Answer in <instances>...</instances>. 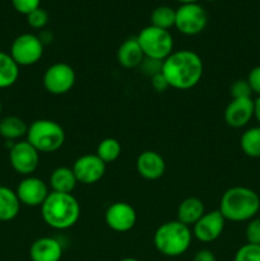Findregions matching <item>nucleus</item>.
Segmentation results:
<instances>
[{
  "mask_svg": "<svg viewBox=\"0 0 260 261\" xmlns=\"http://www.w3.org/2000/svg\"><path fill=\"white\" fill-rule=\"evenodd\" d=\"M204 73V64L200 56L191 50L173 51L162 61V74L170 88L188 91L194 88Z\"/></svg>",
  "mask_w": 260,
  "mask_h": 261,
  "instance_id": "nucleus-1",
  "label": "nucleus"
},
{
  "mask_svg": "<svg viewBox=\"0 0 260 261\" xmlns=\"http://www.w3.org/2000/svg\"><path fill=\"white\" fill-rule=\"evenodd\" d=\"M40 208L43 222L58 231L71 228L81 217V204L73 194L50 191Z\"/></svg>",
  "mask_w": 260,
  "mask_h": 261,
  "instance_id": "nucleus-2",
  "label": "nucleus"
},
{
  "mask_svg": "<svg viewBox=\"0 0 260 261\" xmlns=\"http://www.w3.org/2000/svg\"><path fill=\"white\" fill-rule=\"evenodd\" d=\"M219 212L226 221L249 222L260 211V198L257 193L246 186H233L226 190L219 201Z\"/></svg>",
  "mask_w": 260,
  "mask_h": 261,
  "instance_id": "nucleus-3",
  "label": "nucleus"
},
{
  "mask_svg": "<svg viewBox=\"0 0 260 261\" xmlns=\"http://www.w3.org/2000/svg\"><path fill=\"white\" fill-rule=\"evenodd\" d=\"M191 241V228L178 222L177 219L161 224L153 236L155 250L167 257H177L185 254L190 249Z\"/></svg>",
  "mask_w": 260,
  "mask_h": 261,
  "instance_id": "nucleus-4",
  "label": "nucleus"
},
{
  "mask_svg": "<svg viewBox=\"0 0 260 261\" xmlns=\"http://www.w3.org/2000/svg\"><path fill=\"white\" fill-rule=\"evenodd\" d=\"M25 140L38 153H54L64 145L65 132L54 120L38 119L28 125Z\"/></svg>",
  "mask_w": 260,
  "mask_h": 261,
  "instance_id": "nucleus-5",
  "label": "nucleus"
},
{
  "mask_svg": "<svg viewBox=\"0 0 260 261\" xmlns=\"http://www.w3.org/2000/svg\"><path fill=\"white\" fill-rule=\"evenodd\" d=\"M145 58L163 61L173 53V37L170 31L147 25L137 36Z\"/></svg>",
  "mask_w": 260,
  "mask_h": 261,
  "instance_id": "nucleus-6",
  "label": "nucleus"
},
{
  "mask_svg": "<svg viewBox=\"0 0 260 261\" xmlns=\"http://www.w3.org/2000/svg\"><path fill=\"white\" fill-rule=\"evenodd\" d=\"M45 46L37 35L22 33L13 40L9 55L19 66H31L42 59Z\"/></svg>",
  "mask_w": 260,
  "mask_h": 261,
  "instance_id": "nucleus-7",
  "label": "nucleus"
},
{
  "mask_svg": "<svg viewBox=\"0 0 260 261\" xmlns=\"http://www.w3.org/2000/svg\"><path fill=\"white\" fill-rule=\"evenodd\" d=\"M208 24L205 9L198 3L181 4L176 9L175 28L185 36H196L203 32Z\"/></svg>",
  "mask_w": 260,
  "mask_h": 261,
  "instance_id": "nucleus-8",
  "label": "nucleus"
},
{
  "mask_svg": "<svg viewBox=\"0 0 260 261\" xmlns=\"http://www.w3.org/2000/svg\"><path fill=\"white\" fill-rule=\"evenodd\" d=\"M76 74L73 66L66 63H55L46 69L42 76V83L48 93L63 96L73 89Z\"/></svg>",
  "mask_w": 260,
  "mask_h": 261,
  "instance_id": "nucleus-9",
  "label": "nucleus"
},
{
  "mask_svg": "<svg viewBox=\"0 0 260 261\" xmlns=\"http://www.w3.org/2000/svg\"><path fill=\"white\" fill-rule=\"evenodd\" d=\"M9 162L18 175L32 176L40 165V153L27 140H19L10 145Z\"/></svg>",
  "mask_w": 260,
  "mask_h": 261,
  "instance_id": "nucleus-10",
  "label": "nucleus"
},
{
  "mask_svg": "<svg viewBox=\"0 0 260 261\" xmlns=\"http://www.w3.org/2000/svg\"><path fill=\"white\" fill-rule=\"evenodd\" d=\"M137 221V211L125 201H115L105 212V222L107 227L117 233L129 232L134 228Z\"/></svg>",
  "mask_w": 260,
  "mask_h": 261,
  "instance_id": "nucleus-11",
  "label": "nucleus"
},
{
  "mask_svg": "<svg viewBox=\"0 0 260 261\" xmlns=\"http://www.w3.org/2000/svg\"><path fill=\"white\" fill-rule=\"evenodd\" d=\"M226 222L227 221L218 209L205 212L203 217L191 227L193 237H195L199 242H203V244L214 242L223 233Z\"/></svg>",
  "mask_w": 260,
  "mask_h": 261,
  "instance_id": "nucleus-12",
  "label": "nucleus"
},
{
  "mask_svg": "<svg viewBox=\"0 0 260 261\" xmlns=\"http://www.w3.org/2000/svg\"><path fill=\"white\" fill-rule=\"evenodd\" d=\"M20 204L31 208L41 206L48 196V185L40 177L36 176H25L18 184L15 189Z\"/></svg>",
  "mask_w": 260,
  "mask_h": 261,
  "instance_id": "nucleus-13",
  "label": "nucleus"
},
{
  "mask_svg": "<svg viewBox=\"0 0 260 261\" xmlns=\"http://www.w3.org/2000/svg\"><path fill=\"white\" fill-rule=\"evenodd\" d=\"M71 168L76 181L83 185H94L102 180L106 173V163L96 153L81 155L76 158Z\"/></svg>",
  "mask_w": 260,
  "mask_h": 261,
  "instance_id": "nucleus-14",
  "label": "nucleus"
},
{
  "mask_svg": "<svg viewBox=\"0 0 260 261\" xmlns=\"http://www.w3.org/2000/svg\"><path fill=\"white\" fill-rule=\"evenodd\" d=\"M254 117V99L235 98L227 105L224 110V121L233 129L246 126Z\"/></svg>",
  "mask_w": 260,
  "mask_h": 261,
  "instance_id": "nucleus-15",
  "label": "nucleus"
},
{
  "mask_svg": "<svg viewBox=\"0 0 260 261\" xmlns=\"http://www.w3.org/2000/svg\"><path fill=\"white\" fill-rule=\"evenodd\" d=\"M135 168L140 177L148 181H154L165 175L166 162L162 155L155 150H144L137 157Z\"/></svg>",
  "mask_w": 260,
  "mask_h": 261,
  "instance_id": "nucleus-16",
  "label": "nucleus"
},
{
  "mask_svg": "<svg viewBox=\"0 0 260 261\" xmlns=\"http://www.w3.org/2000/svg\"><path fill=\"white\" fill-rule=\"evenodd\" d=\"M63 245L55 237H40L30 247L32 261H60L63 257Z\"/></svg>",
  "mask_w": 260,
  "mask_h": 261,
  "instance_id": "nucleus-17",
  "label": "nucleus"
},
{
  "mask_svg": "<svg viewBox=\"0 0 260 261\" xmlns=\"http://www.w3.org/2000/svg\"><path fill=\"white\" fill-rule=\"evenodd\" d=\"M117 63L125 69L139 68L140 64L145 59L142 47L138 42L137 37L126 38L121 45L119 46L116 53Z\"/></svg>",
  "mask_w": 260,
  "mask_h": 261,
  "instance_id": "nucleus-18",
  "label": "nucleus"
},
{
  "mask_svg": "<svg viewBox=\"0 0 260 261\" xmlns=\"http://www.w3.org/2000/svg\"><path fill=\"white\" fill-rule=\"evenodd\" d=\"M205 213L204 203L199 198L190 196L184 199L177 208V221L188 227H193Z\"/></svg>",
  "mask_w": 260,
  "mask_h": 261,
  "instance_id": "nucleus-19",
  "label": "nucleus"
},
{
  "mask_svg": "<svg viewBox=\"0 0 260 261\" xmlns=\"http://www.w3.org/2000/svg\"><path fill=\"white\" fill-rule=\"evenodd\" d=\"M76 184L78 181L74 175L73 168L65 167V166L55 168L51 172L50 180H48L51 191H55V193L71 194V191L75 189Z\"/></svg>",
  "mask_w": 260,
  "mask_h": 261,
  "instance_id": "nucleus-20",
  "label": "nucleus"
},
{
  "mask_svg": "<svg viewBox=\"0 0 260 261\" xmlns=\"http://www.w3.org/2000/svg\"><path fill=\"white\" fill-rule=\"evenodd\" d=\"M20 201L15 190L0 186V222H10L19 214Z\"/></svg>",
  "mask_w": 260,
  "mask_h": 261,
  "instance_id": "nucleus-21",
  "label": "nucleus"
},
{
  "mask_svg": "<svg viewBox=\"0 0 260 261\" xmlns=\"http://www.w3.org/2000/svg\"><path fill=\"white\" fill-rule=\"evenodd\" d=\"M28 125L18 116H5L0 119V137L7 142L22 139L27 135Z\"/></svg>",
  "mask_w": 260,
  "mask_h": 261,
  "instance_id": "nucleus-22",
  "label": "nucleus"
},
{
  "mask_svg": "<svg viewBox=\"0 0 260 261\" xmlns=\"http://www.w3.org/2000/svg\"><path fill=\"white\" fill-rule=\"evenodd\" d=\"M19 78V65L8 53L0 51V89L10 88Z\"/></svg>",
  "mask_w": 260,
  "mask_h": 261,
  "instance_id": "nucleus-23",
  "label": "nucleus"
},
{
  "mask_svg": "<svg viewBox=\"0 0 260 261\" xmlns=\"http://www.w3.org/2000/svg\"><path fill=\"white\" fill-rule=\"evenodd\" d=\"M242 152L250 158H260V125L245 130L240 138Z\"/></svg>",
  "mask_w": 260,
  "mask_h": 261,
  "instance_id": "nucleus-24",
  "label": "nucleus"
},
{
  "mask_svg": "<svg viewBox=\"0 0 260 261\" xmlns=\"http://www.w3.org/2000/svg\"><path fill=\"white\" fill-rule=\"evenodd\" d=\"M175 20L176 9L168 5H160L150 14V25H154L161 30L170 31V28L175 27Z\"/></svg>",
  "mask_w": 260,
  "mask_h": 261,
  "instance_id": "nucleus-25",
  "label": "nucleus"
},
{
  "mask_svg": "<svg viewBox=\"0 0 260 261\" xmlns=\"http://www.w3.org/2000/svg\"><path fill=\"white\" fill-rule=\"evenodd\" d=\"M96 154L106 165H109V163L115 162L121 155V144L115 138H105L97 145Z\"/></svg>",
  "mask_w": 260,
  "mask_h": 261,
  "instance_id": "nucleus-26",
  "label": "nucleus"
},
{
  "mask_svg": "<svg viewBox=\"0 0 260 261\" xmlns=\"http://www.w3.org/2000/svg\"><path fill=\"white\" fill-rule=\"evenodd\" d=\"M233 261H260V246L246 242L237 250Z\"/></svg>",
  "mask_w": 260,
  "mask_h": 261,
  "instance_id": "nucleus-27",
  "label": "nucleus"
},
{
  "mask_svg": "<svg viewBox=\"0 0 260 261\" xmlns=\"http://www.w3.org/2000/svg\"><path fill=\"white\" fill-rule=\"evenodd\" d=\"M27 17V23L33 30H43L48 23V13L43 8H37L36 10L31 12Z\"/></svg>",
  "mask_w": 260,
  "mask_h": 261,
  "instance_id": "nucleus-28",
  "label": "nucleus"
},
{
  "mask_svg": "<svg viewBox=\"0 0 260 261\" xmlns=\"http://www.w3.org/2000/svg\"><path fill=\"white\" fill-rule=\"evenodd\" d=\"M229 93H231L232 99L235 98H250L252 94L251 88H250L249 83L246 79H237L231 84L229 88Z\"/></svg>",
  "mask_w": 260,
  "mask_h": 261,
  "instance_id": "nucleus-29",
  "label": "nucleus"
},
{
  "mask_svg": "<svg viewBox=\"0 0 260 261\" xmlns=\"http://www.w3.org/2000/svg\"><path fill=\"white\" fill-rule=\"evenodd\" d=\"M245 237H246L247 244L259 245L260 246V218L255 217L247 222Z\"/></svg>",
  "mask_w": 260,
  "mask_h": 261,
  "instance_id": "nucleus-30",
  "label": "nucleus"
},
{
  "mask_svg": "<svg viewBox=\"0 0 260 261\" xmlns=\"http://www.w3.org/2000/svg\"><path fill=\"white\" fill-rule=\"evenodd\" d=\"M139 68L144 75L152 78V76L157 75V74H160L161 71H162V61L145 58L144 60H143V63L140 64Z\"/></svg>",
  "mask_w": 260,
  "mask_h": 261,
  "instance_id": "nucleus-31",
  "label": "nucleus"
},
{
  "mask_svg": "<svg viewBox=\"0 0 260 261\" xmlns=\"http://www.w3.org/2000/svg\"><path fill=\"white\" fill-rule=\"evenodd\" d=\"M41 0H12V5L18 13L28 15L31 12L40 8Z\"/></svg>",
  "mask_w": 260,
  "mask_h": 261,
  "instance_id": "nucleus-32",
  "label": "nucleus"
},
{
  "mask_svg": "<svg viewBox=\"0 0 260 261\" xmlns=\"http://www.w3.org/2000/svg\"><path fill=\"white\" fill-rule=\"evenodd\" d=\"M247 83H249L250 88H251L252 93H256L257 97L260 96V65L255 66L250 70L249 75H247Z\"/></svg>",
  "mask_w": 260,
  "mask_h": 261,
  "instance_id": "nucleus-33",
  "label": "nucleus"
},
{
  "mask_svg": "<svg viewBox=\"0 0 260 261\" xmlns=\"http://www.w3.org/2000/svg\"><path fill=\"white\" fill-rule=\"evenodd\" d=\"M150 84H152L153 89H154L155 92H165L167 91L168 88H170V86H168V82L166 81V78L163 76L162 71H161L160 74H157V75L152 76L150 78Z\"/></svg>",
  "mask_w": 260,
  "mask_h": 261,
  "instance_id": "nucleus-34",
  "label": "nucleus"
},
{
  "mask_svg": "<svg viewBox=\"0 0 260 261\" xmlns=\"http://www.w3.org/2000/svg\"><path fill=\"white\" fill-rule=\"evenodd\" d=\"M193 261H217V259L213 251H211L208 249H201L195 252Z\"/></svg>",
  "mask_w": 260,
  "mask_h": 261,
  "instance_id": "nucleus-35",
  "label": "nucleus"
},
{
  "mask_svg": "<svg viewBox=\"0 0 260 261\" xmlns=\"http://www.w3.org/2000/svg\"><path fill=\"white\" fill-rule=\"evenodd\" d=\"M38 38L41 40V42L43 43V46L47 45V43H51L54 40V36L50 31H42V32L38 35Z\"/></svg>",
  "mask_w": 260,
  "mask_h": 261,
  "instance_id": "nucleus-36",
  "label": "nucleus"
},
{
  "mask_svg": "<svg viewBox=\"0 0 260 261\" xmlns=\"http://www.w3.org/2000/svg\"><path fill=\"white\" fill-rule=\"evenodd\" d=\"M254 117L260 125V96L256 99H254Z\"/></svg>",
  "mask_w": 260,
  "mask_h": 261,
  "instance_id": "nucleus-37",
  "label": "nucleus"
},
{
  "mask_svg": "<svg viewBox=\"0 0 260 261\" xmlns=\"http://www.w3.org/2000/svg\"><path fill=\"white\" fill-rule=\"evenodd\" d=\"M176 2L181 3V4H194V3H198L199 0H176Z\"/></svg>",
  "mask_w": 260,
  "mask_h": 261,
  "instance_id": "nucleus-38",
  "label": "nucleus"
},
{
  "mask_svg": "<svg viewBox=\"0 0 260 261\" xmlns=\"http://www.w3.org/2000/svg\"><path fill=\"white\" fill-rule=\"evenodd\" d=\"M119 261H140V260L134 259V257H124V259H121V260H119Z\"/></svg>",
  "mask_w": 260,
  "mask_h": 261,
  "instance_id": "nucleus-39",
  "label": "nucleus"
},
{
  "mask_svg": "<svg viewBox=\"0 0 260 261\" xmlns=\"http://www.w3.org/2000/svg\"><path fill=\"white\" fill-rule=\"evenodd\" d=\"M2 111H3V103L2 101H0V116H2Z\"/></svg>",
  "mask_w": 260,
  "mask_h": 261,
  "instance_id": "nucleus-40",
  "label": "nucleus"
},
{
  "mask_svg": "<svg viewBox=\"0 0 260 261\" xmlns=\"http://www.w3.org/2000/svg\"><path fill=\"white\" fill-rule=\"evenodd\" d=\"M205 2H214V0H205Z\"/></svg>",
  "mask_w": 260,
  "mask_h": 261,
  "instance_id": "nucleus-41",
  "label": "nucleus"
}]
</instances>
